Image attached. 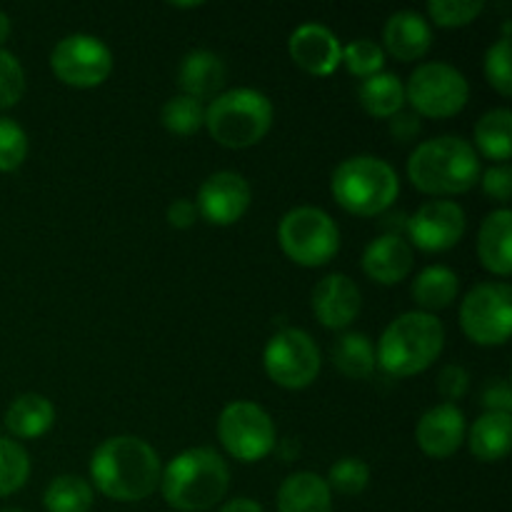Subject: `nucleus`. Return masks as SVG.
I'll use <instances>...</instances> for the list:
<instances>
[{
    "mask_svg": "<svg viewBox=\"0 0 512 512\" xmlns=\"http://www.w3.org/2000/svg\"><path fill=\"white\" fill-rule=\"evenodd\" d=\"M28 155V135L15 120L0 115V173H10L23 165Z\"/></svg>",
    "mask_w": 512,
    "mask_h": 512,
    "instance_id": "f704fd0d",
    "label": "nucleus"
},
{
    "mask_svg": "<svg viewBox=\"0 0 512 512\" xmlns=\"http://www.w3.org/2000/svg\"><path fill=\"white\" fill-rule=\"evenodd\" d=\"M160 458L153 445L135 435H115L103 440L90 458L93 485L110 500L138 503L160 485Z\"/></svg>",
    "mask_w": 512,
    "mask_h": 512,
    "instance_id": "f257e3e1",
    "label": "nucleus"
},
{
    "mask_svg": "<svg viewBox=\"0 0 512 512\" xmlns=\"http://www.w3.org/2000/svg\"><path fill=\"white\" fill-rule=\"evenodd\" d=\"M43 505L48 512H90L93 508V488L78 475H58L45 488Z\"/></svg>",
    "mask_w": 512,
    "mask_h": 512,
    "instance_id": "c85d7f7f",
    "label": "nucleus"
},
{
    "mask_svg": "<svg viewBox=\"0 0 512 512\" xmlns=\"http://www.w3.org/2000/svg\"><path fill=\"white\" fill-rule=\"evenodd\" d=\"M230 470L210 448H190L175 455L160 475V490L170 508L183 512L208 510L225 498Z\"/></svg>",
    "mask_w": 512,
    "mask_h": 512,
    "instance_id": "7ed1b4c3",
    "label": "nucleus"
},
{
    "mask_svg": "<svg viewBox=\"0 0 512 512\" xmlns=\"http://www.w3.org/2000/svg\"><path fill=\"white\" fill-rule=\"evenodd\" d=\"M478 255L485 270L508 278L512 273V213L508 208L493 210L478 233Z\"/></svg>",
    "mask_w": 512,
    "mask_h": 512,
    "instance_id": "aec40b11",
    "label": "nucleus"
},
{
    "mask_svg": "<svg viewBox=\"0 0 512 512\" xmlns=\"http://www.w3.org/2000/svg\"><path fill=\"white\" fill-rule=\"evenodd\" d=\"M278 512H333V490L320 475L293 473L278 490Z\"/></svg>",
    "mask_w": 512,
    "mask_h": 512,
    "instance_id": "4be33fe9",
    "label": "nucleus"
},
{
    "mask_svg": "<svg viewBox=\"0 0 512 512\" xmlns=\"http://www.w3.org/2000/svg\"><path fill=\"white\" fill-rule=\"evenodd\" d=\"M358 100L373 118H393L403 110L405 103V85L395 73L370 75L360 83Z\"/></svg>",
    "mask_w": 512,
    "mask_h": 512,
    "instance_id": "393cba45",
    "label": "nucleus"
},
{
    "mask_svg": "<svg viewBox=\"0 0 512 512\" xmlns=\"http://www.w3.org/2000/svg\"><path fill=\"white\" fill-rule=\"evenodd\" d=\"M480 183H483L485 195L500 200V203H508L512 195V170L508 165H495V168L485 170Z\"/></svg>",
    "mask_w": 512,
    "mask_h": 512,
    "instance_id": "ea45409f",
    "label": "nucleus"
},
{
    "mask_svg": "<svg viewBox=\"0 0 512 512\" xmlns=\"http://www.w3.org/2000/svg\"><path fill=\"white\" fill-rule=\"evenodd\" d=\"M458 275L445 265H430L423 273L415 278L413 283V300L423 308V313H433V310L448 308L458 295Z\"/></svg>",
    "mask_w": 512,
    "mask_h": 512,
    "instance_id": "a878e982",
    "label": "nucleus"
},
{
    "mask_svg": "<svg viewBox=\"0 0 512 512\" xmlns=\"http://www.w3.org/2000/svg\"><path fill=\"white\" fill-rule=\"evenodd\" d=\"M485 78L503 98L512 95V68H510V38H500L485 53Z\"/></svg>",
    "mask_w": 512,
    "mask_h": 512,
    "instance_id": "c9c22d12",
    "label": "nucleus"
},
{
    "mask_svg": "<svg viewBox=\"0 0 512 512\" xmlns=\"http://www.w3.org/2000/svg\"><path fill=\"white\" fill-rule=\"evenodd\" d=\"M218 438L228 455L240 463H258L278 445L273 418L250 400L225 405L218 418Z\"/></svg>",
    "mask_w": 512,
    "mask_h": 512,
    "instance_id": "1a4fd4ad",
    "label": "nucleus"
},
{
    "mask_svg": "<svg viewBox=\"0 0 512 512\" xmlns=\"http://www.w3.org/2000/svg\"><path fill=\"white\" fill-rule=\"evenodd\" d=\"M345 68L350 70L353 75L358 78H370V75H378L383 73V65H385V50L380 48L378 43L368 38H358L353 43H348L343 48V60Z\"/></svg>",
    "mask_w": 512,
    "mask_h": 512,
    "instance_id": "2f4dec72",
    "label": "nucleus"
},
{
    "mask_svg": "<svg viewBox=\"0 0 512 512\" xmlns=\"http://www.w3.org/2000/svg\"><path fill=\"white\" fill-rule=\"evenodd\" d=\"M8 35H10V18H8V13H3V10H0V45L8 40Z\"/></svg>",
    "mask_w": 512,
    "mask_h": 512,
    "instance_id": "c03bdc74",
    "label": "nucleus"
},
{
    "mask_svg": "<svg viewBox=\"0 0 512 512\" xmlns=\"http://www.w3.org/2000/svg\"><path fill=\"white\" fill-rule=\"evenodd\" d=\"M55 423V408L45 395L23 393L5 410V428L20 440H35Z\"/></svg>",
    "mask_w": 512,
    "mask_h": 512,
    "instance_id": "5701e85b",
    "label": "nucleus"
},
{
    "mask_svg": "<svg viewBox=\"0 0 512 512\" xmlns=\"http://www.w3.org/2000/svg\"><path fill=\"white\" fill-rule=\"evenodd\" d=\"M470 388V375L463 365H445L438 375V390L448 403H455V400L463 398Z\"/></svg>",
    "mask_w": 512,
    "mask_h": 512,
    "instance_id": "4c0bfd02",
    "label": "nucleus"
},
{
    "mask_svg": "<svg viewBox=\"0 0 512 512\" xmlns=\"http://www.w3.org/2000/svg\"><path fill=\"white\" fill-rule=\"evenodd\" d=\"M328 488L340 495H360L370 483V468L360 458H340L328 470Z\"/></svg>",
    "mask_w": 512,
    "mask_h": 512,
    "instance_id": "473e14b6",
    "label": "nucleus"
},
{
    "mask_svg": "<svg viewBox=\"0 0 512 512\" xmlns=\"http://www.w3.org/2000/svg\"><path fill=\"white\" fill-rule=\"evenodd\" d=\"M25 93V73L13 53L0 48V110L13 108Z\"/></svg>",
    "mask_w": 512,
    "mask_h": 512,
    "instance_id": "e433bc0d",
    "label": "nucleus"
},
{
    "mask_svg": "<svg viewBox=\"0 0 512 512\" xmlns=\"http://www.w3.org/2000/svg\"><path fill=\"white\" fill-rule=\"evenodd\" d=\"M480 403L488 408V413H510L512 408V388L505 378H493L485 383L480 393Z\"/></svg>",
    "mask_w": 512,
    "mask_h": 512,
    "instance_id": "58836bf2",
    "label": "nucleus"
},
{
    "mask_svg": "<svg viewBox=\"0 0 512 512\" xmlns=\"http://www.w3.org/2000/svg\"><path fill=\"white\" fill-rule=\"evenodd\" d=\"M218 512H265V510L260 508V503H255V500L250 498H235L230 500V503H225Z\"/></svg>",
    "mask_w": 512,
    "mask_h": 512,
    "instance_id": "37998d69",
    "label": "nucleus"
},
{
    "mask_svg": "<svg viewBox=\"0 0 512 512\" xmlns=\"http://www.w3.org/2000/svg\"><path fill=\"white\" fill-rule=\"evenodd\" d=\"M445 330L433 313L413 310L395 318L380 335L375 360L390 378H410L433 365L443 353Z\"/></svg>",
    "mask_w": 512,
    "mask_h": 512,
    "instance_id": "20e7f679",
    "label": "nucleus"
},
{
    "mask_svg": "<svg viewBox=\"0 0 512 512\" xmlns=\"http://www.w3.org/2000/svg\"><path fill=\"white\" fill-rule=\"evenodd\" d=\"M475 145L485 158L508 160L512 155V113L508 108L488 110L475 125Z\"/></svg>",
    "mask_w": 512,
    "mask_h": 512,
    "instance_id": "cd10ccee",
    "label": "nucleus"
},
{
    "mask_svg": "<svg viewBox=\"0 0 512 512\" xmlns=\"http://www.w3.org/2000/svg\"><path fill=\"white\" fill-rule=\"evenodd\" d=\"M330 190L338 205L360 218L385 213L400 193L398 173L375 155H355L335 168Z\"/></svg>",
    "mask_w": 512,
    "mask_h": 512,
    "instance_id": "39448f33",
    "label": "nucleus"
},
{
    "mask_svg": "<svg viewBox=\"0 0 512 512\" xmlns=\"http://www.w3.org/2000/svg\"><path fill=\"white\" fill-rule=\"evenodd\" d=\"M290 58L298 68H303L310 75L335 73L343 60V45L338 35L320 23H303L293 30L288 40Z\"/></svg>",
    "mask_w": 512,
    "mask_h": 512,
    "instance_id": "2eb2a0df",
    "label": "nucleus"
},
{
    "mask_svg": "<svg viewBox=\"0 0 512 512\" xmlns=\"http://www.w3.org/2000/svg\"><path fill=\"white\" fill-rule=\"evenodd\" d=\"M510 413H483L468 435L470 453L480 463H498L510 453Z\"/></svg>",
    "mask_w": 512,
    "mask_h": 512,
    "instance_id": "b1692460",
    "label": "nucleus"
},
{
    "mask_svg": "<svg viewBox=\"0 0 512 512\" xmlns=\"http://www.w3.org/2000/svg\"><path fill=\"white\" fill-rule=\"evenodd\" d=\"M333 363L345 378L363 380L375 370V348L368 335L343 333L333 345Z\"/></svg>",
    "mask_w": 512,
    "mask_h": 512,
    "instance_id": "bb28decb",
    "label": "nucleus"
},
{
    "mask_svg": "<svg viewBox=\"0 0 512 512\" xmlns=\"http://www.w3.org/2000/svg\"><path fill=\"white\" fill-rule=\"evenodd\" d=\"M485 10L483 0H430L428 13L440 28H463Z\"/></svg>",
    "mask_w": 512,
    "mask_h": 512,
    "instance_id": "72a5a7b5",
    "label": "nucleus"
},
{
    "mask_svg": "<svg viewBox=\"0 0 512 512\" xmlns=\"http://www.w3.org/2000/svg\"><path fill=\"white\" fill-rule=\"evenodd\" d=\"M178 85L195 100L218 98L225 85V63L210 50H193L180 63Z\"/></svg>",
    "mask_w": 512,
    "mask_h": 512,
    "instance_id": "412c9836",
    "label": "nucleus"
},
{
    "mask_svg": "<svg viewBox=\"0 0 512 512\" xmlns=\"http://www.w3.org/2000/svg\"><path fill=\"white\" fill-rule=\"evenodd\" d=\"M173 8H198L200 3H170Z\"/></svg>",
    "mask_w": 512,
    "mask_h": 512,
    "instance_id": "a18cd8bd",
    "label": "nucleus"
},
{
    "mask_svg": "<svg viewBox=\"0 0 512 512\" xmlns=\"http://www.w3.org/2000/svg\"><path fill=\"white\" fill-rule=\"evenodd\" d=\"M408 235L425 253H445L465 235V213L453 200H430L410 218Z\"/></svg>",
    "mask_w": 512,
    "mask_h": 512,
    "instance_id": "ddd939ff",
    "label": "nucleus"
},
{
    "mask_svg": "<svg viewBox=\"0 0 512 512\" xmlns=\"http://www.w3.org/2000/svg\"><path fill=\"white\" fill-rule=\"evenodd\" d=\"M0 512H20V510H0Z\"/></svg>",
    "mask_w": 512,
    "mask_h": 512,
    "instance_id": "49530a36",
    "label": "nucleus"
},
{
    "mask_svg": "<svg viewBox=\"0 0 512 512\" xmlns=\"http://www.w3.org/2000/svg\"><path fill=\"white\" fill-rule=\"evenodd\" d=\"M165 130L175 135H193L205 125V108L190 95H175L160 110Z\"/></svg>",
    "mask_w": 512,
    "mask_h": 512,
    "instance_id": "c756f323",
    "label": "nucleus"
},
{
    "mask_svg": "<svg viewBox=\"0 0 512 512\" xmlns=\"http://www.w3.org/2000/svg\"><path fill=\"white\" fill-rule=\"evenodd\" d=\"M263 365L275 385L288 390H303L318 378L320 350L315 340L300 328H285L268 340Z\"/></svg>",
    "mask_w": 512,
    "mask_h": 512,
    "instance_id": "9b49d317",
    "label": "nucleus"
},
{
    "mask_svg": "<svg viewBox=\"0 0 512 512\" xmlns=\"http://www.w3.org/2000/svg\"><path fill=\"white\" fill-rule=\"evenodd\" d=\"M250 185L248 180L233 170H220L213 173L198 193V215H203L213 225H233L248 213L250 208Z\"/></svg>",
    "mask_w": 512,
    "mask_h": 512,
    "instance_id": "4468645a",
    "label": "nucleus"
},
{
    "mask_svg": "<svg viewBox=\"0 0 512 512\" xmlns=\"http://www.w3.org/2000/svg\"><path fill=\"white\" fill-rule=\"evenodd\" d=\"M390 135H393L398 143H410V140H415L420 135V130H423V125H420V118L415 113H395L393 118H390Z\"/></svg>",
    "mask_w": 512,
    "mask_h": 512,
    "instance_id": "a19ab883",
    "label": "nucleus"
},
{
    "mask_svg": "<svg viewBox=\"0 0 512 512\" xmlns=\"http://www.w3.org/2000/svg\"><path fill=\"white\" fill-rule=\"evenodd\" d=\"M468 80L448 63H423L413 70L405 85V100L415 115L425 118H453L468 103Z\"/></svg>",
    "mask_w": 512,
    "mask_h": 512,
    "instance_id": "6e6552de",
    "label": "nucleus"
},
{
    "mask_svg": "<svg viewBox=\"0 0 512 512\" xmlns=\"http://www.w3.org/2000/svg\"><path fill=\"white\" fill-rule=\"evenodd\" d=\"M30 475V458L15 440L0 438V498L18 493Z\"/></svg>",
    "mask_w": 512,
    "mask_h": 512,
    "instance_id": "7c9ffc66",
    "label": "nucleus"
},
{
    "mask_svg": "<svg viewBox=\"0 0 512 512\" xmlns=\"http://www.w3.org/2000/svg\"><path fill=\"white\" fill-rule=\"evenodd\" d=\"M385 50L393 58L410 63V60H420L433 45V30L430 23L415 10H400V13L390 15L388 23L383 28Z\"/></svg>",
    "mask_w": 512,
    "mask_h": 512,
    "instance_id": "6ab92c4d",
    "label": "nucleus"
},
{
    "mask_svg": "<svg viewBox=\"0 0 512 512\" xmlns=\"http://www.w3.org/2000/svg\"><path fill=\"white\" fill-rule=\"evenodd\" d=\"M278 240L283 253L303 268H320L335 258L340 248V230L325 210L293 208L278 225Z\"/></svg>",
    "mask_w": 512,
    "mask_h": 512,
    "instance_id": "0eeeda50",
    "label": "nucleus"
},
{
    "mask_svg": "<svg viewBox=\"0 0 512 512\" xmlns=\"http://www.w3.org/2000/svg\"><path fill=\"white\" fill-rule=\"evenodd\" d=\"M413 248L398 233H385L368 243L363 253V270L380 285H398L413 270Z\"/></svg>",
    "mask_w": 512,
    "mask_h": 512,
    "instance_id": "a211bd4d",
    "label": "nucleus"
},
{
    "mask_svg": "<svg viewBox=\"0 0 512 512\" xmlns=\"http://www.w3.org/2000/svg\"><path fill=\"white\" fill-rule=\"evenodd\" d=\"M50 68L60 83L73 88H95L113 73V53L95 35H65L50 53Z\"/></svg>",
    "mask_w": 512,
    "mask_h": 512,
    "instance_id": "f8f14e48",
    "label": "nucleus"
},
{
    "mask_svg": "<svg viewBox=\"0 0 512 512\" xmlns=\"http://www.w3.org/2000/svg\"><path fill=\"white\" fill-rule=\"evenodd\" d=\"M195 220H198V208H195V203H190V200L180 198L168 205V223L173 225V228L188 230L193 228Z\"/></svg>",
    "mask_w": 512,
    "mask_h": 512,
    "instance_id": "79ce46f5",
    "label": "nucleus"
},
{
    "mask_svg": "<svg viewBox=\"0 0 512 512\" xmlns=\"http://www.w3.org/2000/svg\"><path fill=\"white\" fill-rule=\"evenodd\" d=\"M463 333L478 345H503L512 333V288L508 283H478L460 305Z\"/></svg>",
    "mask_w": 512,
    "mask_h": 512,
    "instance_id": "9d476101",
    "label": "nucleus"
},
{
    "mask_svg": "<svg viewBox=\"0 0 512 512\" xmlns=\"http://www.w3.org/2000/svg\"><path fill=\"white\" fill-rule=\"evenodd\" d=\"M408 178L420 193H468L480 180V158L468 140L458 135H440L413 150L408 160Z\"/></svg>",
    "mask_w": 512,
    "mask_h": 512,
    "instance_id": "f03ea898",
    "label": "nucleus"
},
{
    "mask_svg": "<svg viewBox=\"0 0 512 512\" xmlns=\"http://www.w3.org/2000/svg\"><path fill=\"white\" fill-rule=\"evenodd\" d=\"M465 415L453 403H440L425 410L415 428V440L428 458L445 460L463 445L465 440Z\"/></svg>",
    "mask_w": 512,
    "mask_h": 512,
    "instance_id": "f3484780",
    "label": "nucleus"
},
{
    "mask_svg": "<svg viewBox=\"0 0 512 512\" xmlns=\"http://www.w3.org/2000/svg\"><path fill=\"white\" fill-rule=\"evenodd\" d=\"M313 313L325 328L330 330H343L358 318L360 305V288L343 273L325 275L323 280H318V285L313 288Z\"/></svg>",
    "mask_w": 512,
    "mask_h": 512,
    "instance_id": "dca6fc26",
    "label": "nucleus"
},
{
    "mask_svg": "<svg viewBox=\"0 0 512 512\" xmlns=\"http://www.w3.org/2000/svg\"><path fill=\"white\" fill-rule=\"evenodd\" d=\"M273 103L253 88H233L213 98L205 108V128L223 148H250L268 135Z\"/></svg>",
    "mask_w": 512,
    "mask_h": 512,
    "instance_id": "423d86ee",
    "label": "nucleus"
}]
</instances>
